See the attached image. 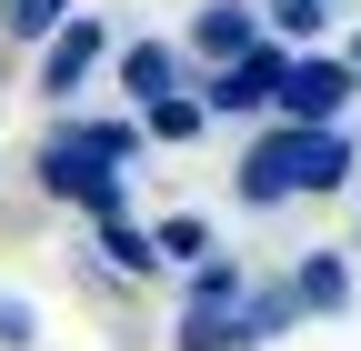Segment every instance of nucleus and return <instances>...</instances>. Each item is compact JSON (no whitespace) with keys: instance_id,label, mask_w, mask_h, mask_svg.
Returning a JSON list of instances; mask_svg holds the SVG:
<instances>
[{"instance_id":"nucleus-1","label":"nucleus","mask_w":361,"mask_h":351,"mask_svg":"<svg viewBox=\"0 0 361 351\" xmlns=\"http://www.w3.org/2000/svg\"><path fill=\"white\" fill-rule=\"evenodd\" d=\"M30 171H40V201H71V211H90V221H121V211H130V191H121L130 161H111L101 141H80V121L51 130Z\"/></svg>"},{"instance_id":"nucleus-2","label":"nucleus","mask_w":361,"mask_h":351,"mask_svg":"<svg viewBox=\"0 0 361 351\" xmlns=\"http://www.w3.org/2000/svg\"><path fill=\"white\" fill-rule=\"evenodd\" d=\"M281 80H291V51L261 40V51H241V61H211L201 101H211V121H251V111H281Z\"/></svg>"},{"instance_id":"nucleus-3","label":"nucleus","mask_w":361,"mask_h":351,"mask_svg":"<svg viewBox=\"0 0 361 351\" xmlns=\"http://www.w3.org/2000/svg\"><path fill=\"white\" fill-rule=\"evenodd\" d=\"M241 211H281V201H301V121H281V130H261V141L241 151Z\"/></svg>"},{"instance_id":"nucleus-4","label":"nucleus","mask_w":361,"mask_h":351,"mask_svg":"<svg viewBox=\"0 0 361 351\" xmlns=\"http://www.w3.org/2000/svg\"><path fill=\"white\" fill-rule=\"evenodd\" d=\"M351 101H361V70H351V51H341V61H322V51H291L281 121H341Z\"/></svg>"},{"instance_id":"nucleus-5","label":"nucleus","mask_w":361,"mask_h":351,"mask_svg":"<svg viewBox=\"0 0 361 351\" xmlns=\"http://www.w3.org/2000/svg\"><path fill=\"white\" fill-rule=\"evenodd\" d=\"M101 51H111V30L90 20V11H71V20H61L51 40H40V91H51V101H71L80 80L101 70Z\"/></svg>"},{"instance_id":"nucleus-6","label":"nucleus","mask_w":361,"mask_h":351,"mask_svg":"<svg viewBox=\"0 0 361 351\" xmlns=\"http://www.w3.org/2000/svg\"><path fill=\"white\" fill-rule=\"evenodd\" d=\"M351 171H361L351 130H341V121H301V201H331V191H351Z\"/></svg>"},{"instance_id":"nucleus-7","label":"nucleus","mask_w":361,"mask_h":351,"mask_svg":"<svg viewBox=\"0 0 361 351\" xmlns=\"http://www.w3.org/2000/svg\"><path fill=\"white\" fill-rule=\"evenodd\" d=\"M261 30H271V11L201 0V11H191V51H201V61H241V51H261Z\"/></svg>"},{"instance_id":"nucleus-8","label":"nucleus","mask_w":361,"mask_h":351,"mask_svg":"<svg viewBox=\"0 0 361 351\" xmlns=\"http://www.w3.org/2000/svg\"><path fill=\"white\" fill-rule=\"evenodd\" d=\"M291 291H301L311 321H341L351 312V251H301L291 261Z\"/></svg>"},{"instance_id":"nucleus-9","label":"nucleus","mask_w":361,"mask_h":351,"mask_svg":"<svg viewBox=\"0 0 361 351\" xmlns=\"http://www.w3.org/2000/svg\"><path fill=\"white\" fill-rule=\"evenodd\" d=\"M121 91L130 101H171V91H191V80H180V51H171V40H130V51H121Z\"/></svg>"},{"instance_id":"nucleus-10","label":"nucleus","mask_w":361,"mask_h":351,"mask_svg":"<svg viewBox=\"0 0 361 351\" xmlns=\"http://www.w3.org/2000/svg\"><path fill=\"white\" fill-rule=\"evenodd\" d=\"M101 261H111L121 281H161V271H171V251H161V231H141V221H130V211H121V221H101Z\"/></svg>"},{"instance_id":"nucleus-11","label":"nucleus","mask_w":361,"mask_h":351,"mask_svg":"<svg viewBox=\"0 0 361 351\" xmlns=\"http://www.w3.org/2000/svg\"><path fill=\"white\" fill-rule=\"evenodd\" d=\"M251 301V271L231 251H211V261H191V291H180V312H241Z\"/></svg>"},{"instance_id":"nucleus-12","label":"nucleus","mask_w":361,"mask_h":351,"mask_svg":"<svg viewBox=\"0 0 361 351\" xmlns=\"http://www.w3.org/2000/svg\"><path fill=\"white\" fill-rule=\"evenodd\" d=\"M171 351H261V331L241 312H180L171 321Z\"/></svg>"},{"instance_id":"nucleus-13","label":"nucleus","mask_w":361,"mask_h":351,"mask_svg":"<svg viewBox=\"0 0 361 351\" xmlns=\"http://www.w3.org/2000/svg\"><path fill=\"white\" fill-rule=\"evenodd\" d=\"M241 321H251L261 341H281V331H301L311 312H301V291H291V281H251V301H241Z\"/></svg>"},{"instance_id":"nucleus-14","label":"nucleus","mask_w":361,"mask_h":351,"mask_svg":"<svg viewBox=\"0 0 361 351\" xmlns=\"http://www.w3.org/2000/svg\"><path fill=\"white\" fill-rule=\"evenodd\" d=\"M71 20V0H0V40H51Z\"/></svg>"},{"instance_id":"nucleus-15","label":"nucleus","mask_w":361,"mask_h":351,"mask_svg":"<svg viewBox=\"0 0 361 351\" xmlns=\"http://www.w3.org/2000/svg\"><path fill=\"white\" fill-rule=\"evenodd\" d=\"M151 231H161V251H171V271L211 261V221H201V211H171V221H151Z\"/></svg>"},{"instance_id":"nucleus-16","label":"nucleus","mask_w":361,"mask_h":351,"mask_svg":"<svg viewBox=\"0 0 361 351\" xmlns=\"http://www.w3.org/2000/svg\"><path fill=\"white\" fill-rule=\"evenodd\" d=\"M141 121H151V141H191V130L211 121V101H201V91H171V101H151Z\"/></svg>"},{"instance_id":"nucleus-17","label":"nucleus","mask_w":361,"mask_h":351,"mask_svg":"<svg viewBox=\"0 0 361 351\" xmlns=\"http://www.w3.org/2000/svg\"><path fill=\"white\" fill-rule=\"evenodd\" d=\"M331 11H341V0H271V30H281V40H322Z\"/></svg>"},{"instance_id":"nucleus-18","label":"nucleus","mask_w":361,"mask_h":351,"mask_svg":"<svg viewBox=\"0 0 361 351\" xmlns=\"http://www.w3.org/2000/svg\"><path fill=\"white\" fill-rule=\"evenodd\" d=\"M30 341H40V312L20 291H0V351H30Z\"/></svg>"},{"instance_id":"nucleus-19","label":"nucleus","mask_w":361,"mask_h":351,"mask_svg":"<svg viewBox=\"0 0 361 351\" xmlns=\"http://www.w3.org/2000/svg\"><path fill=\"white\" fill-rule=\"evenodd\" d=\"M80 141H101L111 161H141V130H130V121H80Z\"/></svg>"},{"instance_id":"nucleus-20","label":"nucleus","mask_w":361,"mask_h":351,"mask_svg":"<svg viewBox=\"0 0 361 351\" xmlns=\"http://www.w3.org/2000/svg\"><path fill=\"white\" fill-rule=\"evenodd\" d=\"M351 70H361V40H351Z\"/></svg>"},{"instance_id":"nucleus-21","label":"nucleus","mask_w":361,"mask_h":351,"mask_svg":"<svg viewBox=\"0 0 361 351\" xmlns=\"http://www.w3.org/2000/svg\"><path fill=\"white\" fill-rule=\"evenodd\" d=\"M351 251H361V241H351Z\"/></svg>"}]
</instances>
